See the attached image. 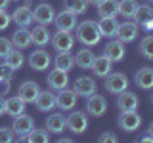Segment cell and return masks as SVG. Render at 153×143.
<instances>
[{
	"mask_svg": "<svg viewBox=\"0 0 153 143\" xmlns=\"http://www.w3.org/2000/svg\"><path fill=\"white\" fill-rule=\"evenodd\" d=\"M10 4V0H0V10H6Z\"/></svg>",
	"mask_w": 153,
	"mask_h": 143,
	"instance_id": "44",
	"label": "cell"
},
{
	"mask_svg": "<svg viewBox=\"0 0 153 143\" xmlns=\"http://www.w3.org/2000/svg\"><path fill=\"white\" fill-rule=\"evenodd\" d=\"M50 31H48L46 25H36L35 29L31 31V42L36 46H46L50 42Z\"/></svg>",
	"mask_w": 153,
	"mask_h": 143,
	"instance_id": "24",
	"label": "cell"
},
{
	"mask_svg": "<svg viewBox=\"0 0 153 143\" xmlns=\"http://www.w3.org/2000/svg\"><path fill=\"white\" fill-rule=\"evenodd\" d=\"M140 141H143V143H151V141H153V136H151V133H147V136H143Z\"/></svg>",
	"mask_w": 153,
	"mask_h": 143,
	"instance_id": "43",
	"label": "cell"
},
{
	"mask_svg": "<svg viewBox=\"0 0 153 143\" xmlns=\"http://www.w3.org/2000/svg\"><path fill=\"white\" fill-rule=\"evenodd\" d=\"M151 103H153V95H151Z\"/></svg>",
	"mask_w": 153,
	"mask_h": 143,
	"instance_id": "47",
	"label": "cell"
},
{
	"mask_svg": "<svg viewBox=\"0 0 153 143\" xmlns=\"http://www.w3.org/2000/svg\"><path fill=\"white\" fill-rule=\"evenodd\" d=\"M149 133H151V136H153V122L149 124Z\"/></svg>",
	"mask_w": 153,
	"mask_h": 143,
	"instance_id": "46",
	"label": "cell"
},
{
	"mask_svg": "<svg viewBox=\"0 0 153 143\" xmlns=\"http://www.w3.org/2000/svg\"><path fill=\"white\" fill-rule=\"evenodd\" d=\"M65 128H67V122L61 113H54L46 118V130L50 133H61Z\"/></svg>",
	"mask_w": 153,
	"mask_h": 143,
	"instance_id": "21",
	"label": "cell"
},
{
	"mask_svg": "<svg viewBox=\"0 0 153 143\" xmlns=\"http://www.w3.org/2000/svg\"><path fill=\"white\" fill-rule=\"evenodd\" d=\"M12 19L16 21V25L19 27H29L35 19H33V12L29 10V6H21V8H17L16 12H13V15Z\"/></svg>",
	"mask_w": 153,
	"mask_h": 143,
	"instance_id": "26",
	"label": "cell"
},
{
	"mask_svg": "<svg viewBox=\"0 0 153 143\" xmlns=\"http://www.w3.org/2000/svg\"><path fill=\"white\" fill-rule=\"evenodd\" d=\"M117 95H119V97H117V105H119L121 111H136V109H138V103H140V101H138L136 94L124 90V92L117 94Z\"/></svg>",
	"mask_w": 153,
	"mask_h": 143,
	"instance_id": "16",
	"label": "cell"
},
{
	"mask_svg": "<svg viewBox=\"0 0 153 143\" xmlns=\"http://www.w3.org/2000/svg\"><path fill=\"white\" fill-rule=\"evenodd\" d=\"M76 105V94L73 90H59V94L56 95V107H59L61 111H71Z\"/></svg>",
	"mask_w": 153,
	"mask_h": 143,
	"instance_id": "13",
	"label": "cell"
},
{
	"mask_svg": "<svg viewBox=\"0 0 153 143\" xmlns=\"http://www.w3.org/2000/svg\"><path fill=\"white\" fill-rule=\"evenodd\" d=\"M140 54L146 57V59H153V36H146L142 38L140 42Z\"/></svg>",
	"mask_w": 153,
	"mask_h": 143,
	"instance_id": "35",
	"label": "cell"
},
{
	"mask_svg": "<svg viewBox=\"0 0 153 143\" xmlns=\"http://www.w3.org/2000/svg\"><path fill=\"white\" fill-rule=\"evenodd\" d=\"M86 113L90 114V116H103L105 113H107V99L103 97V95H98V94H92L88 95V101H86Z\"/></svg>",
	"mask_w": 153,
	"mask_h": 143,
	"instance_id": "3",
	"label": "cell"
},
{
	"mask_svg": "<svg viewBox=\"0 0 153 143\" xmlns=\"http://www.w3.org/2000/svg\"><path fill=\"white\" fill-rule=\"evenodd\" d=\"M33 19L38 23V25H50L56 19V10L50 6V4H38V6L33 10Z\"/></svg>",
	"mask_w": 153,
	"mask_h": 143,
	"instance_id": "8",
	"label": "cell"
},
{
	"mask_svg": "<svg viewBox=\"0 0 153 143\" xmlns=\"http://www.w3.org/2000/svg\"><path fill=\"white\" fill-rule=\"evenodd\" d=\"M12 50H13L12 40H8V38H0V59H6L8 54Z\"/></svg>",
	"mask_w": 153,
	"mask_h": 143,
	"instance_id": "36",
	"label": "cell"
},
{
	"mask_svg": "<svg viewBox=\"0 0 153 143\" xmlns=\"http://www.w3.org/2000/svg\"><path fill=\"white\" fill-rule=\"evenodd\" d=\"M6 113V101H4V97H0V116Z\"/></svg>",
	"mask_w": 153,
	"mask_h": 143,
	"instance_id": "42",
	"label": "cell"
},
{
	"mask_svg": "<svg viewBox=\"0 0 153 143\" xmlns=\"http://www.w3.org/2000/svg\"><path fill=\"white\" fill-rule=\"evenodd\" d=\"M111 67H113V61L109 59V57L98 55V57H94V63H92L90 69L94 71L96 76H102V78H105V76L111 73Z\"/></svg>",
	"mask_w": 153,
	"mask_h": 143,
	"instance_id": "17",
	"label": "cell"
},
{
	"mask_svg": "<svg viewBox=\"0 0 153 143\" xmlns=\"http://www.w3.org/2000/svg\"><path fill=\"white\" fill-rule=\"evenodd\" d=\"M12 44L16 46L17 50H25L27 46H31V32H29L25 27H19L12 36Z\"/></svg>",
	"mask_w": 153,
	"mask_h": 143,
	"instance_id": "27",
	"label": "cell"
},
{
	"mask_svg": "<svg viewBox=\"0 0 153 143\" xmlns=\"http://www.w3.org/2000/svg\"><path fill=\"white\" fill-rule=\"evenodd\" d=\"M25 139L29 141V143H48L50 141V132L46 130H36V128H33L31 132L25 136Z\"/></svg>",
	"mask_w": 153,
	"mask_h": 143,
	"instance_id": "31",
	"label": "cell"
},
{
	"mask_svg": "<svg viewBox=\"0 0 153 143\" xmlns=\"http://www.w3.org/2000/svg\"><path fill=\"white\" fill-rule=\"evenodd\" d=\"M96 90H98V84H96V80L90 78V76H80V78H76L75 86H73V92L76 95H82V97H88V95L96 94Z\"/></svg>",
	"mask_w": 153,
	"mask_h": 143,
	"instance_id": "10",
	"label": "cell"
},
{
	"mask_svg": "<svg viewBox=\"0 0 153 143\" xmlns=\"http://www.w3.org/2000/svg\"><path fill=\"white\" fill-rule=\"evenodd\" d=\"M52 46H54V50L57 54H61V52H71V48L75 44V36L71 35L69 31H57L54 36L50 38Z\"/></svg>",
	"mask_w": 153,
	"mask_h": 143,
	"instance_id": "4",
	"label": "cell"
},
{
	"mask_svg": "<svg viewBox=\"0 0 153 143\" xmlns=\"http://www.w3.org/2000/svg\"><path fill=\"white\" fill-rule=\"evenodd\" d=\"M119 38L121 42H134L138 36V25L134 21H124V23H119V29H117V35H115Z\"/></svg>",
	"mask_w": 153,
	"mask_h": 143,
	"instance_id": "12",
	"label": "cell"
},
{
	"mask_svg": "<svg viewBox=\"0 0 153 143\" xmlns=\"http://www.w3.org/2000/svg\"><path fill=\"white\" fill-rule=\"evenodd\" d=\"M10 21H12V15H10V13H6V10H0V31L8 29Z\"/></svg>",
	"mask_w": 153,
	"mask_h": 143,
	"instance_id": "38",
	"label": "cell"
},
{
	"mask_svg": "<svg viewBox=\"0 0 153 143\" xmlns=\"http://www.w3.org/2000/svg\"><path fill=\"white\" fill-rule=\"evenodd\" d=\"M4 63H6L8 67H12L13 71H17L19 67L25 63V55L21 54V50H12V52L8 54V57L4 59Z\"/></svg>",
	"mask_w": 153,
	"mask_h": 143,
	"instance_id": "32",
	"label": "cell"
},
{
	"mask_svg": "<svg viewBox=\"0 0 153 143\" xmlns=\"http://www.w3.org/2000/svg\"><path fill=\"white\" fill-rule=\"evenodd\" d=\"M12 76H13V69H12V67H8L6 63H4V65H0V78L12 80Z\"/></svg>",
	"mask_w": 153,
	"mask_h": 143,
	"instance_id": "39",
	"label": "cell"
},
{
	"mask_svg": "<svg viewBox=\"0 0 153 143\" xmlns=\"http://www.w3.org/2000/svg\"><path fill=\"white\" fill-rule=\"evenodd\" d=\"M86 2H88V4H92V6H98V4L102 2V0H86Z\"/></svg>",
	"mask_w": 153,
	"mask_h": 143,
	"instance_id": "45",
	"label": "cell"
},
{
	"mask_svg": "<svg viewBox=\"0 0 153 143\" xmlns=\"http://www.w3.org/2000/svg\"><path fill=\"white\" fill-rule=\"evenodd\" d=\"M38 94H40V88H38L36 82H23L21 86H19V92H17V95L25 103H35Z\"/></svg>",
	"mask_w": 153,
	"mask_h": 143,
	"instance_id": "18",
	"label": "cell"
},
{
	"mask_svg": "<svg viewBox=\"0 0 153 143\" xmlns=\"http://www.w3.org/2000/svg\"><path fill=\"white\" fill-rule=\"evenodd\" d=\"M100 29L98 23L92 21V19H86L82 23H76V40L82 46H96L100 42Z\"/></svg>",
	"mask_w": 153,
	"mask_h": 143,
	"instance_id": "1",
	"label": "cell"
},
{
	"mask_svg": "<svg viewBox=\"0 0 153 143\" xmlns=\"http://www.w3.org/2000/svg\"><path fill=\"white\" fill-rule=\"evenodd\" d=\"M117 122L123 132H136L142 124V118L136 111H121V116Z\"/></svg>",
	"mask_w": 153,
	"mask_h": 143,
	"instance_id": "6",
	"label": "cell"
},
{
	"mask_svg": "<svg viewBox=\"0 0 153 143\" xmlns=\"http://www.w3.org/2000/svg\"><path fill=\"white\" fill-rule=\"evenodd\" d=\"M132 17H134V23H136V25L146 27L153 19V8L149 4H138V8H136V12H134Z\"/></svg>",
	"mask_w": 153,
	"mask_h": 143,
	"instance_id": "20",
	"label": "cell"
},
{
	"mask_svg": "<svg viewBox=\"0 0 153 143\" xmlns=\"http://www.w3.org/2000/svg\"><path fill=\"white\" fill-rule=\"evenodd\" d=\"M10 90H12V86H10V80L0 78V97L8 95V94H10Z\"/></svg>",
	"mask_w": 153,
	"mask_h": 143,
	"instance_id": "40",
	"label": "cell"
},
{
	"mask_svg": "<svg viewBox=\"0 0 153 143\" xmlns=\"http://www.w3.org/2000/svg\"><path fill=\"white\" fill-rule=\"evenodd\" d=\"M98 29H100V35L102 36L113 38L115 35H117V29H119L117 17H102L98 21Z\"/></svg>",
	"mask_w": 153,
	"mask_h": 143,
	"instance_id": "19",
	"label": "cell"
},
{
	"mask_svg": "<svg viewBox=\"0 0 153 143\" xmlns=\"http://www.w3.org/2000/svg\"><path fill=\"white\" fill-rule=\"evenodd\" d=\"M136 84L140 86L142 90H151L153 88V69L151 67H143L136 73Z\"/></svg>",
	"mask_w": 153,
	"mask_h": 143,
	"instance_id": "25",
	"label": "cell"
},
{
	"mask_svg": "<svg viewBox=\"0 0 153 143\" xmlns=\"http://www.w3.org/2000/svg\"><path fill=\"white\" fill-rule=\"evenodd\" d=\"M54 65H56V69H59V71H65V73H69V71L75 67V57L71 55L69 52H61V54H57L56 61H54Z\"/></svg>",
	"mask_w": 153,
	"mask_h": 143,
	"instance_id": "30",
	"label": "cell"
},
{
	"mask_svg": "<svg viewBox=\"0 0 153 143\" xmlns=\"http://www.w3.org/2000/svg\"><path fill=\"white\" fill-rule=\"evenodd\" d=\"M94 54H92V50H88V46L82 48L80 52H76V57H75V65H79L80 69H90L94 63Z\"/></svg>",
	"mask_w": 153,
	"mask_h": 143,
	"instance_id": "29",
	"label": "cell"
},
{
	"mask_svg": "<svg viewBox=\"0 0 153 143\" xmlns=\"http://www.w3.org/2000/svg\"><path fill=\"white\" fill-rule=\"evenodd\" d=\"M136 8H138L136 0H119V13L123 17H132Z\"/></svg>",
	"mask_w": 153,
	"mask_h": 143,
	"instance_id": "33",
	"label": "cell"
},
{
	"mask_svg": "<svg viewBox=\"0 0 153 143\" xmlns=\"http://www.w3.org/2000/svg\"><path fill=\"white\" fill-rule=\"evenodd\" d=\"M25 101H23L19 95H16V97H10L6 99V113L10 114V116H17V114L25 113Z\"/></svg>",
	"mask_w": 153,
	"mask_h": 143,
	"instance_id": "28",
	"label": "cell"
},
{
	"mask_svg": "<svg viewBox=\"0 0 153 143\" xmlns=\"http://www.w3.org/2000/svg\"><path fill=\"white\" fill-rule=\"evenodd\" d=\"M63 6H65V10H69V12L76 13V15H80V13L86 12V6H88V2H86V0H65Z\"/></svg>",
	"mask_w": 153,
	"mask_h": 143,
	"instance_id": "34",
	"label": "cell"
},
{
	"mask_svg": "<svg viewBox=\"0 0 153 143\" xmlns=\"http://www.w3.org/2000/svg\"><path fill=\"white\" fill-rule=\"evenodd\" d=\"M13 130L12 128H0V143H10L13 141Z\"/></svg>",
	"mask_w": 153,
	"mask_h": 143,
	"instance_id": "37",
	"label": "cell"
},
{
	"mask_svg": "<svg viewBox=\"0 0 153 143\" xmlns=\"http://www.w3.org/2000/svg\"><path fill=\"white\" fill-rule=\"evenodd\" d=\"M52 63V57L46 50H36L29 55V65H31L33 71L36 73H42V71H48V67Z\"/></svg>",
	"mask_w": 153,
	"mask_h": 143,
	"instance_id": "7",
	"label": "cell"
},
{
	"mask_svg": "<svg viewBox=\"0 0 153 143\" xmlns=\"http://www.w3.org/2000/svg\"><path fill=\"white\" fill-rule=\"evenodd\" d=\"M35 105H36L38 111H42V113L52 111V109L56 107V94H52V92H40V94L36 95V99H35Z\"/></svg>",
	"mask_w": 153,
	"mask_h": 143,
	"instance_id": "22",
	"label": "cell"
},
{
	"mask_svg": "<svg viewBox=\"0 0 153 143\" xmlns=\"http://www.w3.org/2000/svg\"><path fill=\"white\" fill-rule=\"evenodd\" d=\"M128 88V78L123 73H109L105 76V90L109 94H121Z\"/></svg>",
	"mask_w": 153,
	"mask_h": 143,
	"instance_id": "2",
	"label": "cell"
},
{
	"mask_svg": "<svg viewBox=\"0 0 153 143\" xmlns=\"http://www.w3.org/2000/svg\"><path fill=\"white\" fill-rule=\"evenodd\" d=\"M103 54L105 57H109V59L113 61H123L124 59V42H121L117 38V40H111V42H107V46H105V50H103Z\"/></svg>",
	"mask_w": 153,
	"mask_h": 143,
	"instance_id": "15",
	"label": "cell"
},
{
	"mask_svg": "<svg viewBox=\"0 0 153 143\" xmlns=\"http://www.w3.org/2000/svg\"><path fill=\"white\" fill-rule=\"evenodd\" d=\"M149 2H153V0H149Z\"/></svg>",
	"mask_w": 153,
	"mask_h": 143,
	"instance_id": "48",
	"label": "cell"
},
{
	"mask_svg": "<svg viewBox=\"0 0 153 143\" xmlns=\"http://www.w3.org/2000/svg\"><path fill=\"white\" fill-rule=\"evenodd\" d=\"M100 141L102 143H117L119 141V137L115 136V133H111V132H105V133H102V136H100Z\"/></svg>",
	"mask_w": 153,
	"mask_h": 143,
	"instance_id": "41",
	"label": "cell"
},
{
	"mask_svg": "<svg viewBox=\"0 0 153 143\" xmlns=\"http://www.w3.org/2000/svg\"><path fill=\"white\" fill-rule=\"evenodd\" d=\"M35 128V120H33L29 114L25 113H21V114H17V116H13V124H12V130L16 136L19 137H25L29 132Z\"/></svg>",
	"mask_w": 153,
	"mask_h": 143,
	"instance_id": "9",
	"label": "cell"
},
{
	"mask_svg": "<svg viewBox=\"0 0 153 143\" xmlns=\"http://www.w3.org/2000/svg\"><path fill=\"white\" fill-rule=\"evenodd\" d=\"M67 128H69L73 133H84L86 128H88V116L82 111H73L69 116H65Z\"/></svg>",
	"mask_w": 153,
	"mask_h": 143,
	"instance_id": "5",
	"label": "cell"
},
{
	"mask_svg": "<svg viewBox=\"0 0 153 143\" xmlns=\"http://www.w3.org/2000/svg\"><path fill=\"white\" fill-rule=\"evenodd\" d=\"M67 84H69V74L65 73V71H59V69H54L48 73V86H50L52 90H63L67 88Z\"/></svg>",
	"mask_w": 153,
	"mask_h": 143,
	"instance_id": "14",
	"label": "cell"
},
{
	"mask_svg": "<svg viewBox=\"0 0 153 143\" xmlns=\"http://www.w3.org/2000/svg\"><path fill=\"white\" fill-rule=\"evenodd\" d=\"M100 17H117L119 15V0H102L98 4Z\"/></svg>",
	"mask_w": 153,
	"mask_h": 143,
	"instance_id": "23",
	"label": "cell"
},
{
	"mask_svg": "<svg viewBox=\"0 0 153 143\" xmlns=\"http://www.w3.org/2000/svg\"><path fill=\"white\" fill-rule=\"evenodd\" d=\"M54 23H56V29H57V31H69L71 32L76 27V13L69 12V10H63V12L56 13Z\"/></svg>",
	"mask_w": 153,
	"mask_h": 143,
	"instance_id": "11",
	"label": "cell"
}]
</instances>
